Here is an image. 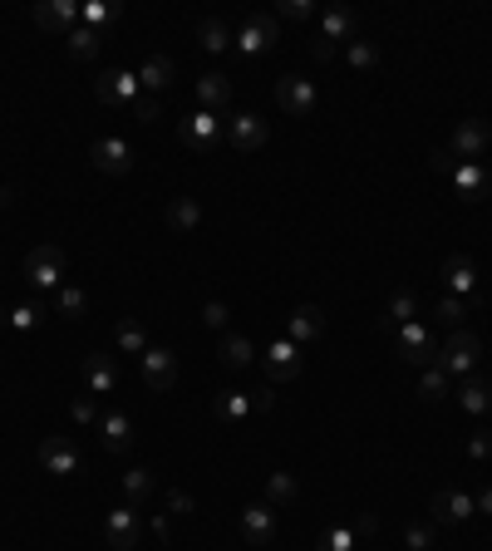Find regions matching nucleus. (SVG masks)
Here are the masks:
<instances>
[{
	"instance_id": "f257e3e1",
	"label": "nucleus",
	"mask_w": 492,
	"mask_h": 551,
	"mask_svg": "<svg viewBox=\"0 0 492 551\" xmlns=\"http://www.w3.org/2000/svg\"><path fill=\"white\" fill-rule=\"evenodd\" d=\"M64 246H55V242H45V246H35L30 256H25V266H20V276H25V286L35 291V296H55L64 286Z\"/></svg>"
},
{
	"instance_id": "f03ea898",
	"label": "nucleus",
	"mask_w": 492,
	"mask_h": 551,
	"mask_svg": "<svg viewBox=\"0 0 492 551\" xmlns=\"http://www.w3.org/2000/svg\"><path fill=\"white\" fill-rule=\"evenodd\" d=\"M478 355H483V340L473 330H453L448 340H438V369L448 379H468L478 374Z\"/></svg>"
},
{
	"instance_id": "7ed1b4c3",
	"label": "nucleus",
	"mask_w": 492,
	"mask_h": 551,
	"mask_svg": "<svg viewBox=\"0 0 492 551\" xmlns=\"http://www.w3.org/2000/svg\"><path fill=\"white\" fill-rule=\"evenodd\" d=\"M276 40H281V20H276V15H246L242 25H237V35H232V45L242 50L246 60L271 55V50H276Z\"/></svg>"
},
{
	"instance_id": "20e7f679",
	"label": "nucleus",
	"mask_w": 492,
	"mask_h": 551,
	"mask_svg": "<svg viewBox=\"0 0 492 551\" xmlns=\"http://www.w3.org/2000/svg\"><path fill=\"white\" fill-rule=\"evenodd\" d=\"M261 369H266V379H271V384H291V379L306 369V350H301L291 335H281V340H271V345H266Z\"/></svg>"
},
{
	"instance_id": "39448f33",
	"label": "nucleus",
	"mask_w": 492,
	"mask_h": 551,
	"mask_svg": "<svg viewBox=\"0 0 492 551\" xmlns=\"http://www.w3.org/2000/svg\"><path fill=\"white\" fill-rule=\"evenodd\" d=\"M138 542H143V512H138L133 502H123V507H114V512L104 517V547L133 551Z\"/></svg>"
},
{
	"instance_id": "423d86ee",
	"label": "nucleus",
	"mask_w": 492,
	"mask_h": 551,
	"mask_svg": "<svg viewBox=\"0 0 492 551\" xmlns=\"http://www.w3.org/2000/svg\"><path fill=\"white\" fill-rule=\"evenodd\" d=\"M488 143H492L488 119H463L453 128V138H448V158H453V163H478V158L488 153Z\"/></svg>"
},
{
	"instance_id": "0eeeda50",
	"label": "nucleus",
	"mask_w": 492,
	"mask_h": 551,
	"mask_svg": "<svg viewBox=\"0 0 492 551\" xmlns=\"http://www.w3.org/2000/svg\"><path fill=\"white\" fill-rule=\"evenodd\" d=\"M315 40H325V45H350V40H360V15L350 10V5H325L320 15H315Z\"/></svg>"
},
{
	"instance_id": "6e6552de",
	"label": "nucleus",
	"mask_w": 492,
	"mask_h": 551,
	"mask_svg": "<svg viewBox=\"0 0 492 551\" xmlns=\"http://www.w3.org/2000/svg\"><path fill=\"white\" fill-rule=\"evenodd\" d=\"M394 340H399V355H404L409 365H424V369L438 365V340H433V330L419 320V315H414L409 325H399Z\"/></svg>"
},
{
	"instance_id": "1a4fd4ad",
	"label": "nucleus",
	"mask_w": 492,
	"mask_h": 551,
	"mask_svg": "<svg viewBox=\"0 0 492 551\" xmlns=\"http://www.w3.org/2000/svg\"><path fill=\"white\" fill-rule=\"evenodd\" d=\"M276 104H281L291 119H310V114L320 109V89L310 84L306 74H286V79L276 84Z\"/></svg>"
},
{
	"instance_id": "9d476101",
	"label": "nucleus",
	"mask_w": 492,
	"mask_h": 551,
	"mask_svg": "<svg viewBox=\"0 0 492 551\" xmlns=\"http://www.w3.org/2000/svg\"><path fill=\"white\" fill-rule=\"evenodd\" d=\"M237 527H242L246 547H271V542H276V507H271L266 497H261V502H246Z\"/></svg>"
},
{
	"instance_id": "9b49d317",
	"label": "nucleus",
	"mask_w": 492,
	"mask_h": 551,
	"mask_svg": "<svg viewBox=\"0 0 492 551\" xmlns=\"http://www.w3.org/2000/svg\"><path fill=\"white\" fill-rule=\"evenodd\" d=\"M94 94H99L104 104H114V109H133V104L143 99V84H138V74H128V69H109V74L94 79Z\"/></svg>"
},
{
	"instance_id": "f8f14e48",
	"label": "nucleus",
	"mask_w": 492,
	"mask_h": 551,
	"mask_svg": "<svg viewBox=\"0 0 492 551\" xmlns=\"http://www.w3.org/2000/svg\"><path fill=\"white\" fill-rule=\"evenodd\" d=\"M183 138L192 143V148H202V153H217V148H227V119L197 109V114L183 123Z\"/></svg>"
},
{
	"instance_id": "ddd939ff",
	"label": "nucleus",
	"mask_w": 492,
	"mask_h": 551,
	"mask_svg": "<svg viewBox=\"0 0 492 551\" xmlns=\"http://www.w3.org/2000/svg\"><path fill=\"white\" fill-rule=\"evenodd\" d=\"M266 138H271V128L261 114H232L227 119V148L232 153H256V148H266Z\"/></svg>"
},
{
	"instance_id": "4468645a",
	"label": "nucleus",
	"mask_w": 492,
	"mask_h": 551,
	"mask_svg": "<svg viewBox=\"0 0 492 551\" xmlns=\"http://www.w3.org/2000/svg\"><path fill=\"white\" fill-rule=\"evenodd\" d=\"M89 163H94L99 173H109V178H123V173L133 168V148H128V138H114V133H104V138L89 148Z\"/></svg>"
},
{
	"instance_id": "2eb2a0df",
	"label": "nucleus",
	"mask_w": 492,
	"mask_h": 551,
	"mask_svg": "<svg viewBox=\"0 0 492 551\" xmlns=\"http://www.w3.org/2000/svg\"><path fill=\"white\" fill-rule=\"evenodd\" d=\"M473 517V492H433L429 522L433 527H463Z\"/></svg>"
},
{
	"instance_id": "dca6fc26",
	"label": "nucleus",
	"mask_w": 492,
	"mask_h": 551,
	"mask_svg": "<svg viewBox=\"0 0 492 551\" xmlns=\"http://www.w3.org/2000/svg\"><path fill=\"white\" fill-rule=\"evenodd\" d=\"M40 463H45V473H55V478H74V473H79V448H74V438L50 433V438L40 443Z\"/></svg>"
},
{
	"instance_id": "f3484780",
	"label": "nucleus",
	"mask_w": 492,
	"mask_h": 551,
	"mask_svg": "<svg viewBox=\"0 0 492 551\" xmlns=\"http://www.w3.org/2000/svg\"><path fill=\"white\" fill-rule=\"evenodd\" d=\"M443 296H458V301L478 296V266L468 256H443Z\"/></svg>"
},
{
	"instance_id": "a211bd4d",
	"label": "nucleus",
	"mask_w": 492,
	"mask_h": 551,
	"mask_svg": "<svg viewBox=\"0 0 492 551\" xmlns=\"http://www.w3.org/2000/svg\"><path fill=\"white\" fill-rule=\"evenodd\" d=\"M35 25L69 40V35L79 30V5H74V0H40V5H35Z\"/></svg>"
},
{
	"instance_id": "6ab92c4d",
	"label": "nucleus",
	"mask_w": 492,
	"mask_h": 551,
	"mask_svg": "<svg viewBox=\"0 0 492 551\" xmlns=\"http://www.w3.org/2000/svg\"><path fill=\"white\" fill-rule=\"evenodd\" d=\"M374 527H379L374 517H350V522H335V527H325V532H320V542H315V547H320V551H355V542H360V537H369Z\"/></svg>"
},
{
	"instance_id": "aec40b11",
	"label": "nucleus",
	"mask_w": 492,
	"mask_h": 551,
	"mask_svg": "<svg viewBox=\"0 0 492 551\" xmlns=\"http://www.w3.org/2000/svg\"><path fill=\"white\" fill-rule=\"evenodd\" d=\"M143 384H148L153 394H168V389L178 384V355L148 345V355H143Z\"/></svg>"
},
{
	"instance_id": "412c9836",
	"label": "nucleus",
	"mask_w": 492,
	"mask_h": 551,
	"mask_svg": "<svg viewBox=\"0 0 492 551\" xmlns=\"http://www.w3.org/2000/svg\"><path fill=\"white\" fill-rule=\"evenodd\" d=\"M84 384H89L94 399H99V394H114V389H119V360H114L109 350L89 355V360H84Z\"/></svg>"
},
{
	"instance_id": "4be33fe9",
	"label": "nucleus",
	"mask_w": 492,
	"mask_h": 551,
	"mask_svg": "<svg viewBox=\"0 0 492 551\" xmlns=\"http://www.w3.org/2000/svg\"><path fill=\"white\" fill-rule=\"evenodd\" d=\"M286 335L306 350V345H315L320 335H325V310L320 306H296L291 310V320H286Z\"/></svg>"
},
{
	"instance_id": "5701e85b",
	"label": "nucleus",
	"mask_w": 492,
	"mask_h": 551,
	"mask_svg": "<svg viewBox=\"0 0 492 551\" xmlns=\"http://www.w3.org/2000/svg\"><path fill=\"white\" fill-rule=\"evenodd\" d=\"M55 310H50V301H25V306H10L0 310V330H15V335H30L35 325H45Z\"/></svg>"
},
{
	"instance_id": "b1692460",
	"label": "nucleus",
	"mask_w": 492,
	"mask_h": 551,
	"mask_svg": "<svg viewBox=\"0 0 492 551\" xmlns=\"http://www.w3.org/2000/svg\"><path fill=\"white\" fill-rule=\"evenodd\" d=\"M448 187H453V197L478 202V197H483V187H488L483 163H453V168H448Z\"/></svg>"
},
{
	"instance_id": "393cba45",
	"label": "nucleus",
	"mask_w": 492,
	"mask_h": 551,
	"mask_svg": "<svg viewBox=\"0 0 492 551\" xmlns=\"http://www.w3.org/2000/svg\"><path fill=\"white\" fill-rule=\"evenodd\" d=\"M458 404H463L473 419L492 414V379H483V374H468V379H458Z\"/></svg>"
},
{
	"instance_id": "a878e982",
	"label": "nucleus",
	"mask_w": 492,
	"mask_h": 551,
	"mask_svg": "<svg viewBox=\"0 0 492 551\" xmlns=\"http://www.w3.org/2000/svg\"><path fill=\"white\" fill-rule=\"evenodd\" d=\"M99 433H104V448H109V453H128V448H133V419H128L123 409L99 414Z\"/></svg>"
},
{
	"instance_id": "bb28decb",
	"label": "nucleus",
	"mask_w": 492,
	"mask_h": 551,
	"mask_svg": "<svg viewBox=\"0 0 492 551\" xmlns=\"http://www.w3.org/2000/svg\"><path fill=\"white\" fill-rule=\"evenodd\" d=\"M197 104H202L207 114H222V109L232 104V79H227V74H202V79H197Z\"/></svg>"
},
{
	"instance_id": "cd10ccee",
	"label": "nucleus",
	"mask_w": 492,
	"mask_h": 551,
	"mask_svg": "<svg viewBox=\"0 0 492 551\" xmlns=\"http://www.w3.org/2000/svg\"><path fill=\"white\" fill-rule=\"evenodd\" d=\"M212 414H217V424H242L246 414H256V399L242 394V389H222L217 404H212Z\"/></svg>"
},
{
	"instance_id": "c85d7f7f",
	"label": "nucleus",
	"mask_w": 492,
	"mask_h": 551,
	"mask_svg": "<svg viewBox=\"0 0 492 551\" xmlns=\"http://www.w3.org/2000/svg\"><path fill=\"white\" fill-rule=\"evenodd\" d=\"M138 84H143V94H163V89H173V60H168V55H148L143 69H138Z\"/></svg>"
},
{
	"instance_id": "c756f323",
	"label": "nucleus",
	"mask_w": 492,
	"mask_h": 551,
	"mask_svg": "<svg viewBox=\"0 0 492 551\" xmlns=\"http://www.w3.org/2000/svg\"><path fill=\"white\" fill-rule=\"evenodd\" d=\"M50 310H55L60 320H84V310H89V291H84V286H69V281H64L60 291L50 296Z\"/></svg>"
},
{
	"instance_id": "7c9ffc66",
	"label": "nucleus",
	"mask_w": 492,
	"mask_h": 551,
	"mask_svg": "<svg viewBox=\"0 0 492 551\" xmlns=\"http://www.w3.org/2000/svg\"><path fill=\"white\" fill-rule=\"evenodd\" d=\"M168 227H173V232H197V227H202V202H197V197H173V202H168Z\"/></svg>"
},
{
	"instance_id": "2f4dec72",
	"label": "nucleus",
	"mask_w": 492,
	"mask_h": 551,
	"mask_svg": "<svg viewBox=\"0 0 492 551\" xmlns=\"http://www.w3.org/2000/svg\"><path fill=\"white\" fill-rule=\"evenodd\" d=\"M64 45H69V60H99V50H104V35H99V30H89V25H79V30H74Z\"/></svg>"
},
{
	"instance_id": "473e14b6",
	"label": "nucleus",
	"mask_w": 492,
	"mask_h": 551,
	"mask_svg": "<svg viewBox=\"0 0 492 551\" xmlns=\"http://www.w3.org/2000/svg\"><path fill=\"white\" fill-rule=\"evenodd\" d=\"M217 355H222V365L227 369H246L256 360V345H251L246 335H222V350H217Z\"/></svg>"
},
{
	"instance_id": "72a5a7b5",
	"label": "nucleus",
	"mask_w": 492,
	"mask_h": 551,
	"mask_svg": "<svg viewBox=\"0 0 492 551\" xmlns=\"http://www.w3.org/2000/svg\"><path fill=\"white\" fill-rule=\"evenodd\" d=\"M114 340H119L123 355H148V330H143V320H119V330H114Z\"/></svg>"
},
{
	"instance_id": "f704fd0d",
	"label": "nucleus",
	"mask_w": 492,
	"mask_h": 551,
	"mask_svg": "<svg viewBox=\"0 0 492 551\" xmlns=\"http://www.w3.org/2000/svg\"><path fill=\"white\" fill-rule=\"evenodd\" d=\"M448 394H453V379L438 365L419 374V399H424V404H438V399H448Z\"/></svg>"
},
{
	"instance_id": "c9c22d12",
	"label": "nucleus",
	"mask_w": 492,
	"mask_h": 551,
	"mask_svg": "<svg viewBox=\"0 0 492 551\" xmlns=\"http://www.w3.org/2000/svg\"><path fill=\"white\" fill-rule=\"evenodd\" d=\"M197 45H202L207 55H222V50L232 45V30H227L222 20H202V25H197Z\"/></svg>"
},
{
	"instance_id": "e433bc0d",
	"label": "nucleus",
	"mask_w": 492,
	"mask_h": 551,
	"mask_svg": "<svg viewBox=\"0 0 492 551\" xmlns=\"http://www.w3.org/2000/svg\"><path fill=\"white\" fill-rule=\"evenodd\" d=\"M153 488H158V483H153V473H148V468H128V473H123V497H128L133 507H138V502H148Z\"/></svg>"
},
{
	"instance_id": "4c0bfd02",
	"label": "nucleus",
	"mask_w": 492,
	"mask_h": 551,
	"mask_svg": "<svg viewBox=\"0 0 492 551\" xmlns=\"http://www.w3.org/2000/svg\"><path fill=\"white\" fill-rule=\"evenodd\" d=\"M301 497V483H296V473H271L266 478V502L271 507H281V502H296Z\"/></svg>"
},
{
	"instance_id": "58836bf2",
	"label": "nucleus",
	"mask_w": 492,
	"mask_h": 551,
	"mask_svg": "<svg viewBox=\"0 0 492 551\" xmlns=\"http://www.w3.org/2000/svg\"><path fill=\"white\" fill-rule=\"evenodd\" d=\"M468 306H473V301H458V296H438L433 315H438V325H448V330H463V320H468Z\"/></svg>"
},
{
	"instance_id": "ea45409f",
	"label": "nucleus",
	"mask_w": 492,
	"mask_h": 551,
	"mask_svg": "<svg viewBox=\"0 0 492 551\" xmlns=\"http://www.w3.org/2000/svg\"><path fill=\"white\" fill-rule=\"evenodd\" d=\"M404 547L409 551H433L438 547V527H433V522H409V527H404Z\"/></svg>"
},
{
	"instance_id": "a19ab883",
	"label": "nucleus",
	"mask_w": 492,
	"mask_h": 551,
	"mask_svg": "<svg viewBox=\"0 0 492 551\" xmlns=\"http://www.w3.org/2000/svg\"><path fill=\"white\" fill-rule=\"evenodd\" d=\"M414 310H419V301H414L409 291H394V296H389V310H384V320L399 330V325H409V320H414Z\"/></svg>"
},
{
	"instance_id": "79ce46f5",
	"label": "nucleus",
	"mask_w": 492,
	"mask_h": 551,
	"mask_svg": "<svg viewBox=\"0 0 492 551\" xmlns=\"http://www.w3.org/2000/svg\"><path fill=\"white\" fill-rule=\"evenodd\" d=\"M345 60H350V69H374V64H379V50H374V40L360 35V40L345 45Z\"/></svg>"
},
{
	"instance_id": "37998d69",
	"label": "nucleus",
	"mask_w": 492,
	"mask_h": 551,
	"mask_svg": "<svg viewBox=\"0 0 492 551\" xmlns=\"http://www.w3.org/2000/svg\"><path fill=\"white\" fill-rule=\"evenodd\" d=\"M79 20H84L89 30H99V25H109V20H114V10H109V5H99V0H89V5H79Z\"/></svg>"
},
{
	"instance_id": "c03bdc74",
	"label": "nucleus",
	"mask_w": 492,
	"mask_h": 551,
	"mask_svg": "<svg viewBox=\"0 0 492 551\" xmlns=\"http://www.w3.org/2000/svg\"><path fill=\"white\" fill-rule=\"evenodd\" d=\"M227 320H232L227 301H207V306H202V325H207V330H227Z\"/></svg>"
},
{
	"instance_id": "a18cd8bd",
	"label": "nucleus",
	"mask_w": 492,
	"mask_h": 551,
	"mask_svg": "<svg viewBox=\"0 0 492 551\" xmlns=\"http://www.w3.org/2000/svg\"><path fill=\"white\" fill-rule=\"evenodd\" d=\"M158 114H163V99H158V94H143V99L133 104V119L138 123H158Z\"/></svg>"
},
{
	"instance_id": "49530a36",
	"label": "nucleus",
	"mask_w": 492,
	"mask_h": 551,
	"mask_svg": "<svg viewBox=\"0 0 492 551\" xmlns=\"http://www.w3.org/2000/svg\"><path fill=\"white\" fill-rule=\"evenodd\" d=\"M69 419H74V424H99V404H94V394H89V399H74V404H69Z\"/></svg>"
},
{
	"instance_id": "de8ad7c7",
	"label": "nucleus",
	"mask_w": 492,
	"mask_h": 551,
	"mask_svg": "<svg viewBox=\"0 0 492 551\" xmlns=\"http://www.w3.org/2000/svg\"><path fill=\"white\" fill-rule=\"evenodd\" d=\"M310 15H320V10H315V5H310V0H286V5H281V15H276V20H310Z\"/></svg>"
},
{
	"instance_id": "09e8293b",
	"label": "nucleus",
	"mask_w": 492,
	"mask_h": 551,
	"mask_svg": "<svg viewBox=\"0 0 492 551\" xmlns=\"http://www.w3.org/2000/svg\"><path fill=\"white\" fill-rule=\"evenodd\" d=\"M197 502H192V492H183V488H168V512H178V517H187Z\"/></svg>"
},
{
	"instance_id": "8fccbe9b",
	"label": "nucleus",
	"mask_w": 492,
	"mask_h": 551,
	"mask_svg": "<svg viewBox=\"0 0 492 551\" xmlns=\"http://www.w3.org/2000/svg\"><path fill=\"white\" fill-rule=\"evenodd\" d=\"M468 453H473V458H492V433H473Z\"/></svg>"
},
{
	"instance_id": "3c124183",
	"label": "nucleus",
	"mask_w": 492,
	"mask_h": 551,
	"mask_svg": "<svg viewBox=\"0 0 492 551\" xmlns=\"http://www.w3.org/2000/svg\"><path fill=\"white\" fill-rule=\"evenodd\" d=\"M473 512L492 517V483H488V488H478V492H473Z\"/></svg>"
},
{
	"instance_id": "603ef678",
	"label": "nucleus",
	"mask_w": 492,
	"mask_h": 551,
	"mask_svg": "<svg viewBox=\"0 0 492 551\" xmlns=\"http://www.w3.org/2000/svg\"><path fill=\"white\" fill-rule=\"evenodd\" d=\"M251 399H256V409H271V404H276V389H271V384H266V389H256V394H251Z\"/></svg>"
},
{
	"instance_id": "864d4df0",
	"label": "nucleus",
	"mask_w": 492,
	"mask_h": 551,
	"mask_svg": "<svg viewBox=\"0 0 492 551\" xmlns=\"http://www.w3.org/2000/svg\"><path fill=\"white\" fill-rule=\"evenodd\" d=\"M153 537H163V542L173 537V527H168V512H158V517H153Z\"/></svg>"
},
{
	"instance_id": "5fc2aeb1",
	"label": "nucleus",
	"mask_w": 492,
	"mask_h": 551,
	"mask_svg": "<svg viewBox=\"0 0 492 551\" xmlns=\"http://www.w3.org/2000/svg\"><path fill=\"white\" fill-rule=\"evenodd\" d=\"M310 55H315V60H335V45H325V40H315V45H310Z\"/></svg>"
},
{
	"instance_id": "6e6d98bb",
	"label": "nucleus",
	"mask_w": 492,
	"mask_h": 551,
	"mask_svg": "<svg viewBox=\"0 0 492 551\" xmlns=\"http://www.w3.org/2000/svg\"><path fill=\"white\" fill-rule=\"evenodd\" d=\"M5 207H10V187H0V212H5Z\"/></svg>"
}]
</instances>
